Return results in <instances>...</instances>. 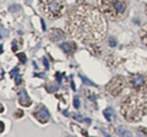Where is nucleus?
I'll return each instance as SVG.
<instances>
[{"label": "nucleus", "mask_w": 147, "mask_h": 137, "mask_svg": "<svg viewBox=\"0 0 147 137\" xmlns=\"http://www.w3.org/2000/svg\"><path fill=\"white\" fill-rule=\"evenodd\" d=\"M65 28L69 36L81 43L93 44L104 39L107 21L101 10L87 4H81L69 10Z\"/></svg>", "instance_id": "nucleus-1"}, {"label": "nucleus", "mask_w": 147, "mask_h": 137, "mask_svg": "<svg viewBox=\"0 0 147 137\" xmlns=\"http://www.w3.org/2000/svg\"><path fill=\"white\" fill-rule=\"evenodd\" d=\"M120 113L126 121L138 122L147 115V97L137 92L128 94L120 103Z\"/></svg>", "instance_id": "nucleus-2"}, {"label": "nucleus", "mask_w": 147, "mask_h": 137, "mask_svg": "<svg viewBox=\"0 0 147 137\" xmlns=\"http://www.w3.org/2000/svg\"><path fill=\"white\" fill-rule=\"evenodd\" d=\"M98 6L105 17L110 21L119 22L128 15V0H98Z\"/></svg>", "instance_id": "nucleus-3"}, {"label": "nucleus", "mask_w": 147, "mask_h": 137, "mask_svg": "<svg viewBox=\"0 0 147 137\" xmlns=\"http://www.w3.org/2000/svg\"><path fill=\"white\" fill-rule=\"evenodd\" d=\"M39 7L49 20H58L68 10L65 0H39Z\"/></svg>", "instance_id": "nucleus-4"}, {"label": "nucleus", "mask_w": 147, "mask_h": 137, "mask_svg": "<svg viewBox=\"0 0 147 137\" xmlns=\"http://www.w3.org/2000/svg\"><path fill=\"white\" fill-rule=\"evenodd\" d=\"M128 86L134 92L147 93V75L135 73L128 78Z\"/></svg>", "instance_id": "nucleus-5"}, {"label": "nucleus", "mask_w": 147, "mask_h": 137, "mask_svg": "<svg viewBox=\"0 0 147 137\" xmlns=\"http://www.w3.org/2000/svg\"><path fill=\"white\" fill-rule=\"evenodd\" d=\"M125 86H126V82L124 80V77L122 76H115L107 83V86H105V91H107V93L110 94L112 97H118V95L124 91Z\"/></svg>", "instance_id": "nucleus-6"}, {"label": "nucleus", "mask_w": 147, "mask_h": 137, "mask_svg": "<svg viewBox=\"0 0 147 137\" xmlns=\"http://www.w3.org/2000/svg\"><path fill=\"white\" fill-rule=\"evenodd\" d=\"M33 116L42 124H47L49 121V119H50V114H49V111L47 110V108L43 105H39L33 111Z\"/></svg>", "instance_id": "nucleus-7"}, {"label": "nucleus", "mask_w": 147, "mask_h": 137, "mask_svg": "<svg viewBox=\"0 0 147 137\" xmlns=\"http://www.w3.org/2000/svg\"><path fill=\"white\" fill-rule=\"evenodd\" d=\"M49 37H50V39L53 40V42H59L60 39H64V32L59 30V28H52L50 33H49Z\"/></svg>", "instance_id": "nucleus-8"}, {"label": "nucleus", "mask_w": 147, "mask_h": 137, "mask_svg": "<svg viewBox=\"0 0 147 137\" xmlns=\"http://www.w3.org/2000/svg\"><path fill=\"white\" fill-rule=\"evenodd\" d=\"M19 98H20V104L22 107H30L31 105V99L28 98V95L24 89L19 91Z\"/></svg>", "instance_id": "nucleus-9"}, {"label": "nucleus", "mask_w": 147, "mask_h": 137, "mask_svg": "<svg viewBox=\"0 0 147 137\" xmlns=\"http://www.w3.org/2000/svg\"><path fill=\"white\" fill-rule=\"evenodd\" d=\"M61 49H63L65 53L70 54V53H72V52H75L76 44H75V43H72V42H65V43L61 44Z\"/></svg>", "instance_id": "nucleus-10"}, {"label": "nucleus", "mask_w": 147, "mask_h": 137, "mask_svg": "<svg viewBox=\"0 0 147 137\" xmlns=\"http://www.w3.org/2000/svg\"><path fill=\"white\" fill-rule=\"evenodd\" d=\"M140 38H141V42L144 43L145 47H147V23L144 24L141 27V31H140Z\"/></svg>", "instance_id": "nucleus-11"}, {"label": "nucleus", "mask_w": 147, "mask_h": 137, "mask_svg": "<svg viewBox=\"0 0 147 137\" xmlns=\"http://www.w3.org/2000/svg\"><path fill=\"white\" fill-rule=\"evenodd\" d=\"M103 115L105 116V119H107L108 121H112L114 119V111L112 108H107L105 110H103Z\"/></svg>", "instance_id": "nucleus-12"}, {"label": "nucleus", "mask_w": 147, "mask_h": 137, "mask_svg": "<svg viewBox=\"0 0 147 137\" xmlns=\"http://www.w3.org/2000/svg\"><path fill=\"white\" fill-rule=\"evenodd\" d=\"M118 134L122 135V136H131V134H130L129 131H126V130H124V128H121V127L118 128Z\"/></svg>", "instance_id": "nucleus-13"}, {"label": "nucleus", "mask_w": 147, "mask_h": 137, "mask_svg": "<svg viewBox=\"0 0 147 137\" xmlns=\"http://www.w3.org/2000/svg\"><path fill=\"white\" fill-rule=\"evenodd\" d=\"M74 105H75L76 109H79V108H80V99H79V98H75V99H74Z\"/></svg>", "instance_id": "nucleus-14"}, {"label": "nucleus", "mask_w": 147, "mask_h": 137, "mask_svg": "<svg viewBox=\"0 0 147 137\" xmlns=\"http://www.w3.org/2000/svg\"><path fill=\"white\" fill-rule=\"evenodd\" d=\"M17 56L20 58V61H21V63H26V56H24L23 54H17Z\"/></svg>", "instance_id": "nucleus-15"}, {"label": "nucleus", "mask_w": 147, "mask_h": 137, "mask_svg": "<svg viewBox=\"0 0 147 137\" xmlns=\"http://www.w3.org/2000/svg\"><path fill=\"white\" fill-rule=\"evenodd\" d=\"M23 115V111L22 110H17V111H16V113H15V118H21V116Z\"/></svg>", "instance_id": "nucleus-16"}, {"label": "nucleus", "mask_w": 147, "mask_h": 137, "mask_svg": "<svg viewBox=\"0 0 147 137\" xmlns=\"http://www.w3.org/2000/svg\"><path fill=\"white\" fill-rule=\"evenodd\" d=\"M82 81L85 82V83H87V85H93L92 82H91V81H88V80H87V78H86V77H82Z\"/></svg>", "instance_id": "nucleus-17"}, {"label": "nucleus", "mask_w": 147, "mask_h": 137, "mask_svg": "<svg viewBox=\"0 0 147 137\" xmlns=\"http://www.w3.org/2000/svg\"><path fill=\"white\" fill-rule=\"evenodd\" d=\"M138 131L142 132V134H145V135H147V130H146L145 127H140V128H138Z\"/></svg>", "instance_id": "nucleus-18"}, {"label": "nucleus", "mask_w": 147, "mask_h": 137, "mask_svg": "<svg viewBox=\"0 0 147 137\" xmlns=\"http://www.w3.org/2000/svg\"><path fill=\"white\" fill-rule=\"evenodd\" d=\"M20 83H21V77L17 76L16 77V85H20Z\"/></svg>", "instance_id": "nucleus-19"}, {"label": "nucleus", "mask_w": 147, "mask_h": 137, "mask_svg": "<svg viewBox=\"0 0 147 137\" xmlns=\"http://www.w3.org/2000/svg\"><path fill=\"white\" fill-rule=\"evenodd\" d=\"M43 64H44V65H46V68H47V69L49 68V64H48V61H47V59H43Z\"/></svg>", "instance_id": "nucleus-20"}, {"label": "nucleus", "mask_w": 147, "mask_h": 137, "mask_svg": "<svg viewBox=\"0 0 147 137\" xmlns=\"http://www.w3.org/2000/svg\"><path fill=\"white\" fill-rule=\"evenodd\" d=\"M109 45H110V47H114V45H115V40H110Z\"/></svg>", "instance_id": "nucleus-21"}, {"label": "nucleus", "mask_w": 147, "mask_h": 137, "mask_svg": "<svg viewBox=\"0 0 147 137\" xmlns=\"http://www.w3.org/2000/svg\"><path fill=\"white\" fill-rule=\"evenodd\" d=\"M145 12H146V15H147V5H146V9H145Z\"/></svg>", "instance_id": "nucleus-22"}]
</instances>
